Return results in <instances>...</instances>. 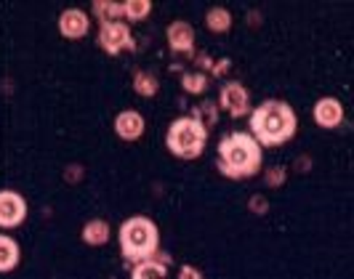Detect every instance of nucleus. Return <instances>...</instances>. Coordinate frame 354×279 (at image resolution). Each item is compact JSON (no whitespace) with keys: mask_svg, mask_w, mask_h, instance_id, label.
Here are the masks:
<instances>
[{"mask_svg":"<svg viewBox=\"0 0 354 279\" xmlns=\"http://www.w3.org/2000/svg\"><path fill=\"white\" fill-rule=\"evenodd\" d=\"M149 14H152L149 0H125L123 3V19H128V21H144Z\"/></svg>","mask_w":354,"mask_h":279,"instance_id":"18","label":"nucleus"},{"mask_svg":"<svg viewBox=\"0 0 354 279\" xmlns=\"http://www.w3.org/2000/svg\"><path fill=\"white\" fill-rule=\"evenodd\" d=\"M250 208L261 213V210H266V202H264V200H253V202H250Z\"/></svg>","mask_w":354,"mask_h":279,"instance_id":"24","label":"nucleus"},{"mask_svg":"<svg viewBox=\"0 0 354 279\" xmlns=\"http://www.w3.org/2000/svg\"><path fill=\"white\" fill-rule=\"evenodd\" d=\"M232 64H230V59H221V61H216L213 64V75H224V72L230 70Z\"/></svg>","mask_w":354,"mask_h":279,"instance_id":"22","label":"nucleus"},{"mask_svg":"<svg viewBox=\"0 0 354 279\" xmlns=\"http://www.w3.org/2000/svg\"><path fill=\"white\" fill-rule=\"evenodd\" d=\"M283 181H285V168H272L269 175H266V184L269 186H280Z\"/></svg>","mask_w":354,"mask_h":279,"instance_id":"20","label":"nucleus"},{"mask_svg":"<svg viewBox=\"0 0 354 279\" xmlns=\"http://www.w3.org/2000/svg\"><path fill=\"white\" fill-rule=\"evenodd\" d=\"M178 279H203V274H200L197 266H181L178 269Z\"/></svg>","mask_w":354,"mask_h":279,"instance_id":"21","label":"nucleus"},{"mask_svg":"<svg viewBox=\"0 0 354 279\" xmlns=\"http://www.w3.org/2000/svg\"><path fill=\"white\" fill-rule=\"evenodd\" d=\"M218 104L221 109L234 117V120H240V117H248L250 115V96L245 86L243 83H237V80H232V83H224L221 90H218Z\"/></svg>","mask_w":354,"mask_h":279,"instance_id":"6","label":"nucleus"},{"mask_svg":"<svg viewBox=\"0 0 354 279\" xmlns=\"http://www.w3.org/2000/svg\"><path fill=\"white\" fill-rule=\"evenodd\" d=\"M312 115H315V122H317L319 128L333 131V128H338L344 122V104L338 99H333V96H322V99H317Z\"/></svg>","mask_w":354,"mask_h":279,"instance_id":"9","label":"nucleus"},{"mask_svg":"<svg viewBox=\"0 0 354 279\" xmlns=\"http://www.w3.org/2000/svg\"><path fill=\"white\" fill-rule=\"evenodd\" d=\"M205 27L216 32V35H221V32H230L232 30V14L224 8V6H213L208 8V14H205Z\"/></svg>","mask_w":354,"mask_h":279,"instance_id":"15","label":"nucleus"},{"mask_svg":"<svg viewBox=\"0 0 354 279\" xmlns=\"http://www.w3.org/2000/svg\"><path fill=\"white\" fill-rule=\"evenodd\" d=\"M299 131V115L296 109L283 99L261 102L250 109V136L259 141V146H283L296 136Z\"/></svg>","mask_w":354,"mask_h":279,"instance_id":"1","label":"nucleus"},{"mask_svg":"<svg viewBox=\"0 0 354 279\" xmlns=\"http://www.w3.org/2000/svg\"><path fill=\"white\" fill-rule=\"evenodd\" d=\"M181 88H184L187 93H192V96L205 93V90H208V77H205L203 72H187V75L181 77Z\"/></svg>","mask_w":354,"mask_h":279,"instance_id":"19","label":"nucleus"},{"mask_svg":"<svg viewBox=\"0 0 354 279\" xmlns=\"http://www.w3.org/2000/svg\"><path fill=\"white\" fill-rule=\"evenodd\" d=\"M99 46L109 56H120L123 51H133L136 40H133V32H131L128 24L112 21V24H102L99 27Z\"/></svg>","mask_w":354,"mask_h":279,"instance_id":"5","label":"nucleus"},{"mask_svg":"<svg viewBox=\"0 0 354 279\" xmlns=\"http://www.w3.org/2000/svg\"><path fill=\"white\" fill-rule=\"evenodd\" d=\"M165 40H168V46H171V51L174 53L195 51V30H192L189 21H181V19L171 21L168 30H165Z\"/></svg>","mask_w":354,"mask_h":279,"instance_id":"10","label":"nucleus"},{"mask_svg":"<svg viewBox=\"0 0 354 279\" xmlns=\"http://www.w3.org/2000/svg\"><path fill=\"white\" fill-rule=\"evenodd\" d=\"M147 131V122L136 109H123L118 117H115V133L118 139L123 141H139Z\"/></svg>","mask_w":354,"mask_h":279,"instance_id":"11","label":"nucleus"},{"mask_svg":"<svg viewBox=\"0 0 354 279\" xmlns=\"http://www.w3.org/2000/svg\"><path fill=\"white\" fill-rule=\"evenodd\" d=\"M264 152L259 146V141L245 131H234L230 136L218 141V171L227 178H250L261 171Z\"/></svg>","mask_w":354,"mask_h":279,"instance_id":"2","label":"nucleus"},{"mask_svg":"<svg viewBox=\"0 0 354 279\" xmlns=\"http://www.w3.org/2000/svg\"><path fill=\"white\" fill-rule=\"evenodd\" d=\"M88 30H91V19L86 11H80V8L62 11V17H59V32H62V37L80 40V37L88 35Z\"/></svg>","mask_w":354,"mask_h":279,"instance_id":"8","label":"nucleus"},{"mask_svg":"<svg viewBox=\"0 0 354 279\" xmlns=\"http://www.w3.org/2000/svg\"><path fill=\"white\" fill-rule=\"evenodd\" d=\"M160 229L147 215H131L120 224V250L131 263L147 261L158 253Z\"/></svg>","mask_w":354,"mask_h":279,"instance_id":"3","label":"nucleus"},{"mask_svg":"<svg viewBox=\"0 0 354 279\" xmlns=\"http://www.w3.org/2000/svg\"><path fill=\"white\" fill-rule=\"evenodd\" d=\"M80 237H83V242L91 244V247H102V244L109 242L112 229H109V224H106L104 218H91L88 224L83 227V231H80Z\"/></svg>","mask_w":354,"mask_h":279,"instance_id":"13","label":"nucleus"},{"mask_svg":"<svg viewBox=\"0 0 354 279\" xmlns=\"http://www.w3.org/2000/svg\"><path fill=\"white\" fill-rule=\"evenodd\" d=\"M27 218V200L14 189H0V229H17Z\"/></svg>","mask_w":354,"mask_h":279,"instance_id":"7","label":"nucleus"},{"mask_svg":"<svg viewBox=\"0 0 354 279\" xmlns=\"http://www.w3.org/2000/svg\"><path fill=\"white\" fill-rule=\"evenodd\" d=\"M131 279H168V266L155 258H147V261L133 263Z\"/></svg>","mask_w":354,"mask_h":279,"instance_id":"14","label":"nucleus"},{"mask_svg":"<svg viewBox=\"0 0 354 279\" xmlns=\"http://www.w3.org/2000/svg\"><path fill=\"white\" fill-rule=\"evenodd\" d=\"M197 64L205 67V70H213V59L208 56V53H200V56H197Z\"/></svg>","mask_w":354,"mask_h":279,"instance_id":"23","label":"nucleus"},{"mask_svg":"<svg viewBox=\"0 0 354 279\" xmlns=\"http://www.w3.org/2000/svg\"><path fill=\"white\" fill-rule=\"evenodd\" d=\"M21 261V247L14 237L8 234H0V274H8L14 271Z\"/></svg>","mask_w":354,"mask_h":279,"instance_id":"12","label":"nucleus"},{"mask_svg":"<svg viewBox=\"0 0 354 279\" xmlns=\"http://www.w3.org/2000/svg\"><path fill=\"white\" fill-rule=\"evenodd\" d=\"M158 77L152 75V72H136L133 75V90L139 93V96H144V99H152L155 93H158Z\"/></svg>","mask_w":354,"mask_h":279,"instance_id":"17","label":"nucleus"},{"mask_svg":"<svg viewBox=\"0 0 354 279\" xmlns=\"http://www.w3.org/2000/svg\"><path fill=\"white\" fill-rule=\"evenodd\" d=\"M208 144V125L200 120L197 115L192 117H176L168 125L165 133V146L168 152L178 160H197L203 155Z\"/></svg>","mask_w":354,"mask_h":279,"instance_id":"4","label":"nucleus"},{"mask_svg":"<svg viewBox=\"0 0 354 279\" xmlns=\"http://www.w3.org/2000/svg\"><path fill=\"white\" fill-rule=\"evenodd\" d=\"M91 8H93V14L99 17L102 24L123 21V3H115V0H96Z\"/></svg>","mask_w":354,"mask_h":279,"instance_id":"16","label":"nucleus"}]
</instances>
